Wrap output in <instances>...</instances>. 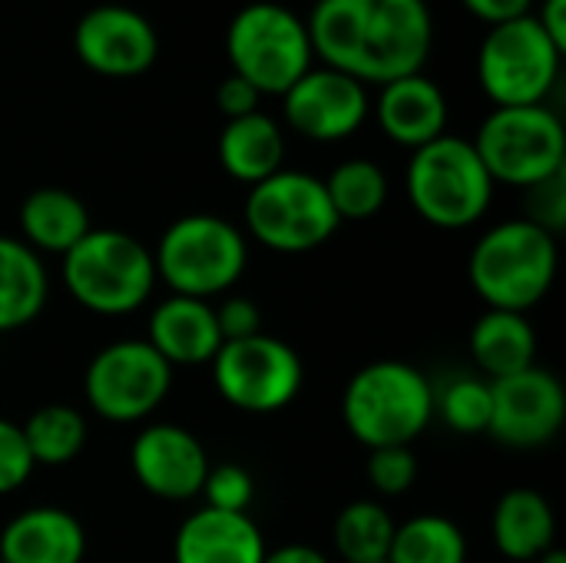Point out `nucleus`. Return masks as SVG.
Instances as JSON below:
<instances>
[{"label": "nucleus", "mask_w": 566, "mask_h": 563, "mask_svg": "<svg viewBox=\"0 0 566 563\" xmlns=\"http://www.w3.org/2000/svg\"><path fill=\"white\" fill-rule=\"evenodd\" d=\"M249 246L245 236L212 212H192L176 219L153 252L156 279L169 285L172 295L216 299L226 295L245 272Z\"/></svg>", "instance_id": "nucleus-4"}, {"label": "nucleus", "mask_w": 566, "mask_h": 563, "mask_svg": "<svg viewBox=\"0 0 566 563\" xmlns=\"http://www.w3.org/2000/svg\"><path fill=\"white\" fill-rule=\"evenodd\" d=\"M471 358L488 382L517 375L537 365V332L524 312L488 309L471 329Z\"/></svg>", "instance_id": "nucleus-21"}, {"label": "nucleus", "mask_w": 566, "mask_h": 563, "mask_svg": "<svg viewBox=\"0 0 566 563\" xmlns=\"http://www.w3.org/2000/svg\"><path fill=\"white\" fill-rule=\"evenodd\" d=\"M537 563H566V554L560 548H551V551H544V554L537 557Z\"/></svg>", "instance_id": "nucleus-40"}, {"label": "nucleus", "mask_w": 566, "mask_h": 563, "mask_svg": "<svg viewBox=\"0 0 566 563\" xmlns=\"http://www.w3.org/2000/svg\"><path fill=\"white\" fill-rule=\"evenodd\" d=\"M212 309H216V325H219L222 342H239V338L262 332V312L245 295H229L222 299V305H212Z\"/></svg>", "instance_id": "nucleus-35"}, {"label": "nucleus", "mask_w": 566, "mask_h": 563, "mask_svg": "<svg viewBox=\"0 0 566 563\" xmlns=\"http://www.w3.org/2000/svg\"><path fill=\"white\" fill-rule=\"evenodd\" d=\"M202 498L206 508L212 511H229V514H249L252 498H255V481L242 465H209V475L202 481Z\"/></svg>", "instance_id": "nucleus-31"}, {"label": "nucleus", "mask_w": 566, "mask_h": 563, "mask_svg": "<svg viewBox=\"0 0 566 563\" xmlns=\"http://www.w3.org/2000/svg\"><path fill=\"white\" fill-rule=\"evenodd\" d=\"M408 199L424 222L438 229H468L488 216L494 179L474 143L444 133L411 153Z\"/></svg>", "instance_id": "nucleus-6"}, {"label": "nucleus", "mask_w": 566, "mask_h": 563, "mask_svg": "<svg viewBox=\"0 0 566 563\" xmlns=\"http://www.w3.org/2000/svg\"><path fill=\"white\" fill-rule=\"evenodd\" d=\"M395 538V521L378 501H352L335 518V551L345 563H381L388 561Z\"/></svg>", "instance_id": "nucleus-28"}, {"label": "nucleus", "mask_w": 566, "mask_h": 563, "mask_svg": "<svg viewBox=\"0 0 566 563\" xmlns=\"http://www.w3.org/2000/svg\"><path fill=\"white\" fill-rule=\"evenodd\" d=\"M133 478L163 501H192L202 494L209 475V455L202 441L182 425H149L129 448Z\"/></svg>", "instance_id": "nucleus-16"}, {"label": "nucleus", "mask_w": 566, "mask_h": 563, "mask_svg": "<svg viewBox=\"0 0 566 563\" xmlns=\"http://www.w3.org/2000/svg\"><path fill=\"white\" fill-rule=\"evenodd\" d=\"M83 524L63 508H30L0 531L3 563H83Z\"/></svg>", "instance_id": "nucleus-20"}, {"label": "nucleus", "mask_w": 566, "mask_h": 563, "mask_svg": "<svg viewBox=\"0 0 566 563\" xmlns=\"http://www.w3.org/2000/svg\"><path fill=\"white\" fill-rule=\"evenodd\" d=\"M20 431H23V441H27L33 465H50V468L70 465L86 448V438H90L86 418L70 405L36 408L20 425Z\"/></svg>", "instance_id": "nucleus-27"}, {"label": "nucleus", "mask_w": 566, "mask_h": 563, "mask_svg": "<svg viewBox=\"0 0 566 563\" xmlns=\"http://www.w3.org/2000/svg\"><path fill=\"white\" fill-rule=\"evenodd\" d=\"M378 123L391 143L408 146L415 153V149L428 146L431 139L444 136L448 100L431 76L411 73V76H401V80H391L381 86Z\"/></svg>", "instance_id": "nucleus-18"}, {"label": "nucleus", "mask_w": 566, "mask_h": 563, "mask_svg": "<svg viewBox=\"0 0 566 563\" xmlns=\"http://www.w3.org/2000/svg\"><path fill=\"white\" fill-rule=\"evenodd\" d=\"M172 368L176 365H206L222 348V335L216 325V309L202 299L169 295L149 315L146 338Z\"/></svg>", "instance_id": "nucleus-19"}, {"label": "nucleus", "mask_w": 566, "mask_h": 563, "mask_svg": "<svg viewBox=\"0 0 566 563\" xmlns=\"http://www.w3.org/2000/svg\"><path fill=\"white\" fill-rule=\"evenodd\" d=\"M478 20H484L488 27H501V23H511V20H521L531 13V3L534 0H461Z\"/></svg>", "instance_id": "nucleus-37"}, {"label": "nucleus", "mask_w": 566, "mask_h": 563, "mask_svg": "<svg viewBox=\"0 0 566 563\" xmlns=\"http://www.w3.org/2000/svg\"><path fill=\"white\" fill-rule=\"evenodd\" d=\"M312 53L358 83H391L431 56L428 0H318L305 20Z\"/></svg>", "instance_id": "nucleus-1"}, {"label": "nucleus", "mask_w": 566, "mask_h": 563, "mask_svg": "<svg viewBox=\"0 0 566 563\" xmlns=\"http://www.w3.org/2000/svg\"><path fill=\"white\" fill-rule=\"evenodd\" d=\"M560 56L534 13L491 27L478 53L481 90L494 106H537L557 83Z\"/></svg>", "instance_id": "nucleus-10"}, {"label": "nucleus", "mask_w": 566, "mask_h": 563, "mask_svg": "<svg viewBox=\"0 0 566 563\" xmlns=\"http://www.w3.org/2000/svg\"><path fill=\"white\" fill-rule=\"evenodd\" d=\"M262 563H328V557L308 544H285V548H275V551H265Z\"/></svg>", "instance_id": "nucleus-39"}, {"label": "nucleus", "mask_w": 566, "mask_h": 563, "mask_svg": "<svg viewBox=\"0 0 566 563\" xmlns=\"http://www.w3.org/2000/svg\"><path fill=\"white\" fill-rule=\"evenodd\" d=\"M566 392L560 378L541 365L491 382V435L507 448H541L560 435Z\"/></svg>", "instance_id": "nucleus-13"}, {"label": "nucleus", "mask_w": 566, "mask_h": 563, "mask_svg": "<svg viewBox=\"0 0 566 563\" xmlns=\"http://www.w3.org/2000/svg\"><path fill=\"white\" fill-rule=\"evenodd\" d=\"M20 229H23V242L33 252L66 256L93 226H90V209L83 206L80 196L56 186H43L23 199Z\"/></svg>", "instance_id": "nucleus-24"}, {"label": "nucleus", "mask_w": 566, "mask_h": 563, "mask_svg": "<svg viewBox=\"0 0 566 563\" xmlns=\"http://www.w3.org/2000/svg\"><path fill=\"white\" fill-rule=\"evenodd\" d=\"M494 544L507 561H537L544 551L554 548L557 518L551 501L541 491L514 488L507 491L491 518Z\"/></svg>", "instance_id": "nucleus-22"}, {"label": "nucleus", "mask_w": 566, "mask_h": 563, "mask_svg": "<svg viewBox=\"0 0 566 563\" xmlns=\"http://www.w3.org/2000/svg\"><path fill=\"white\" fill-rule=\"evenodd\" d=\"M541 23V30L551 37V43L564 53L566 50V0H544L541 13L534 17Z\"/></svg>", "instance_id": "nucleus-38"}, {"label": "nucleus", "mask_w": 566, "mask_h": 563, "mask_svg": "<svg viewBox=\"0 0 566 563\" xmlns=\"http://www.w3.org/2000/svg\"><path fill=\"white\" fill-rule=\"evenodd\" d=\"M488 176L504 186L531 189L560 176L566 166V133L560 116L537 106H494L471 139Z\"/></svg>", "instance_id": "nucleus-8"}, {"label": "nucleus", "mask_w": 566, "mask_h": 563, "mask_svg": "<svg viewBox=\"0 0 566 563\" xmlns=\"http://www.w3.org/2000/svg\"><path fill=\"white\" fill-rule=\"evenodd\" d=\"M73 50L86 70L113 80H129L143 76L156 63L159 37L139 10L103 3L80 17L73 30Z\"/></svg>", "instance_id": "nucleus-14"}, {"label": "nucleus", "mask_w": 566, "mask_h": 563, "mask_svg": "<svg viewBox=\"0 0 566 563\" xmlns=\"http://www.w3.org/2000/svg\"><path fill=\"white\" fill-rule=\"evenodd\" d=\"M381 563H388V561H381Z\"/></svg>", "instance_id": "nucleus-41"}, {"label": "nucleus", "mask_w": 566, "mask_h": 563, "mask_svg": "<svg viewBox=\"0 0 566 563\" xmlns=\"http://www.w3.org/2000/svg\"><path fill=\"white\" fill-rule=\"evenodd\" d=\"M259 100H262V93L252 83H245L242 76H235V73L226 76L219 83V90H216V106H219V113L226 119H239V116L255 113L259 110Z\"/></svg>", "instance_id": "nucleus-36"}, {"label": "nucleus", "mask_w": 566, "mask_h": 563, "mask_svg": "<svg viewBox=\"0 0 566 563\" xmlns=\"http://www.w3.org/2000/svg\"><path fill=\"white\" fill-rule=\"evenodd\" d=\"M434 415L454 435H484L491 428V382L481 375H458L434 392Z\"/></svg>", "instance_id": "nucleus-30"}, {"label": "nucleus", "mask_w": 566, "mask_h": 563, "mask_svg": "<svg viewBox=\"0 0 566 563\" xmlns=\"http://www.w3.org/2000/svg\"><path fill=\"white\" fill-rule=\"evenodd\" d=\"M285 119L295 133L315 143H338L361 129L368 116V93L365 83L322 66L308 70L298 83L282 93Z\"/></svg>", "instance_id": "nucleus-15"}, {"label": "nucleus", "mask_w": 566, "mask_h": 563, "mask_svg": "<svg viewBox=\"0 0 566 563\" xmlns=\"http://www.w3.org/2000/svg\"><path fill=\"white\" fill-rule=\"evenodd\" d=\"M63 282L86 312L129 315L153 295V252L129 232L90 229L63 256Z\"/></svg>", "instance_id": "nucleus-5"}, {"label": "nucleus", "mask_w": 566, "mask_h": 563, "mask_svg": "<svg viewBox=\"0 0 566 563\" xmlns=\"http://www.w3.org/2000/svg\"><path fill=\"white\" fill-rule=\"evenodd\" d=\"M209 365L222 402L249 415H272L289 408L305 382L298 352L262 332L239 342H222Z\"/></svg>", "instance_id": "nucleus-12"}, {"label": "nucleus", "mask_w": 566, "mask_h": 563, "mask_svg": "<svg viewBox=\"0 0 566 563\" xmlns=\"http://www.w3.org/2000/svg\"><path fill=\"white\" fill-rule=\"evenodd\" d=\"M50 295V279L40 252L23 239L0 236V332L36 322Z\"/></svg>", "instance_id": "nucleus-25"}, {"label": "nucleus", "mask_w": 566, "mask_h": 563, "mask_svg": "<svg viewBox=\"0 0 566 563\" xmlns=\"http://www.w3.org/2000/svg\"><path fill=\"white\" fill-rule=\"evenodd\" d=\"M0 563H3V561H0Z\"/></svg>", "instance_id": "nucleus-42"}, {"label": "nucleus", "mask_w": 566, "mask_h": 563, "mask_svg": "<svg viewBox=\"0 0 566 563\" xmlns=\"http://www.w3.org/2000/svg\"><path fill=\"white\" fill-rule=\"evenodd\" d=\"M557 239L531 219H511L488 229L468 262L474 292L488 309L524 312L544 302L557 279Z\"/></svg>", "instance_id": "nucleus-3"}, {"label": "nucleus", "mask_w": 566, "mask_h": 563, "mask_svg": "<svg viewBox=\"0 0 566 563\" xmlns=\"http://www.w3.org/2000/svg\"><path fill=\"white\" fill-rule=\"evenodd\" d=\"M527 219L547 229L551 236L566 226V173L551 176L527 189Z\"/></svg>", "instance_id": "nucleus-34"}, {"label": "nucleus", "mask_w": 566, "mask_h": 563, "mask_svg": "<svg viewBox=\"0 0 566 563\" xmlns=\"http://www.w3.org/2000/svg\"><path fill=\"white\" fill-rule=\"evenodd\" d=\"M468 538L464 531L441 514H418L405 524H395L388 563H464Z\"/></svg>", "instance_id": "nucleus-26"}, {"label": "nucleus", "mask_w": 566, "mask_h": 563, "mask_svg": "<svg viewBox=\"0 0 566 563\" xmlns=\"http://www.w3.org/2000/svg\"><path fill=\"white\" fill-rule=\"evenodd\" d=\"M434 418V385L408 362H371L352 375L342 395V421L368 451L411 448Z\"/></svg>", "instance_id": "nucleus-2"}, {"label": "nucleus", "mask_w": 566, "mask_h": 563, "mask_svg": "<svg viewBox=\"0 0 566 563\" xmlns=\"http://www.w3.org/2000/svg\"><path fill=\"white\" fill-rule=\"evenodd\" d=\"M172 388V365L146 342L123 338L99 348L83 375V395L90 408L116 425L149 418Z\"/></svg>", "instance_id": "nucleus-11"}, {"label": "nucleus", "mask_w": 566, "mask_h": 563, "mask_svg": "<svg viewBox=\"0 0 566 563\" xmlns=\"http://www.w3.org/2000/svg\"><path fill=\"white\" fill-rule=\"evenodd\" d=\"M265 541L249 514H229L199 508L192 511L172 541L176 563H262Z\"/></svg>", "instance_id": "nucleus-17"}, {"label": "nucleus", "mask_w": 566, "mask_h": 563, "mask_svg": "<svg viewBox=\"0 0 566 563\" xmlns=\"http://www.w3.org/2000/svg\"><path fill=\"white\" fill-rule=\"evenodd\" d=\"M285 159V139L272 116L249 113L239 119H229L219 136V163L222 169L245 186H255L282 169Z\"/></svg>", "instance_id": "nucleus-23"}, {"label": "nucleus", "mask_w": 566, "mask_h": 563, "mask_svg": "<svg viewBox=\"0 0 566 563\" xmlns=\"http://www.w3.org/2000/svg\"><path fill=\"white\" fill-rule=\"evenodd\" d=\"M245 226L259 246L272 252L298 256L325 246L342 222L318 176L279 169L275 176L249 186Z\"/></svg>", "instance_id": "nucleus-9"}, {"label": "nucleus", "mask_w": 566, "mask_h": 563, "mask_svg": "<svg viewBox=\"0 0 566 563\" xmlns=\"http://www.w3.org/2000/svg\"><path fill=\"white\" fill-rule=\"evenodd\" d=\"M322 183H325V192H328V202H332L338 222L371 219L388 202V176L371 159H345Z\"/></svg>", "instance_id": "nucleus-29"}, {"label": "nucleus", "mask_w": 566, "mask_h": 563, "mask_svg": "<svg viewBox=\"0 0 566 563\" xmlns=\"http://www.w3.org/2000/svg\"><path fill=\"white\" fill-rule=\"evenodd\" d=\"M33 468L36 465H33V458L27 451L20 425L0 418V498L13 494L17 488H23L27 478L33 475Z\"/></svg>", "instance_id": "nucleus-33"}, {"label": "nucleus", "mask_w": 566, "mask_h": 563, "mask_svg": "<svg viewBox=\"0 0 566 563\" xmlns=\"http://www.w3.org/2000/svg\"><path fill=\"white\" fill-rule=\"evenodd\" d=\"M226 50L232 73L272 96H282L292 83H298L312 70L315 56L305 20L269 0L249 3L232 17Z\"/></svg>", "instance_id": "nucleus-7"}, {"label": "nucleus", "mask_w": 566, "mask_h": 563, "mask_svg": "<svg viewBox=\"0 0 566 563\" xmlns=\"http://www.w3.org/2000/svg\"><path fill=\"white\" fill-rule=\"evenodd\" d=\"M365 471L381 498H398L418 481V458L411 455V448H378L368 451Z\"/></svg>", "instance_id": "nucleus-32"}]
</instances>
